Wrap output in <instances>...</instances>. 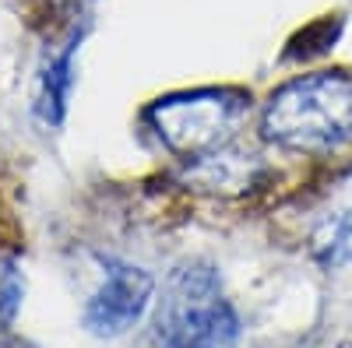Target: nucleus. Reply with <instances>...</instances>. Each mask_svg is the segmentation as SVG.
Listing matches in <instances>:
<instances>
[{
  "mask_svg": "<svg viewBox=\"0 0 352 348\" xmlns=\"http://www.w3.org/2000/svg\"><path fill=\"white\" fill-rule=\"evenodd\" d=\"M261 172H264V165L257 155L229 144V148H219L197 162H187V183L212 190V194H240L257 183Z\"/></svg>",
  "mask_w": 352,
  "mask_h": 348,
  "instance_id": "39448f33",
  "label": "nucleus"
},
{
  "mask_svg": "<svg viewBox=\"0 0 352 348\" xmlns=\"http://www.w3.org/2000/svg\"><path fill=\"white\" fill-rule=\"evenodd\" d=\"M25 299V278L18 271V264L11 260H0V327H8Z\"/></svg>",
  "mask_w": 352,
  "mask_h": 348,
  "instance_id": "6e6552de",
  "label": "nucleus"
},
{
  "mask_svg": "<svg viewBox=\"0 0 352 348\" xmlns=\"http://www.w3.org/2000/svg\"><path fill=\"white\" fill-rule=\"evenodd\" d=\"M240 341V313L222 292L208 260H184L162 285L152 316L155 348H232Z\"/></svg>",
  "mask_w": 352,
  "mask_h": 348,
  "instance_id": "f03ea898",
  "label": "nucleus"
},
{
  "mask_svg": "<svg viewBox=\"0 0 352 348\" xmlns=\"http://www.w3.org/2000/svg\"><path fill=\"white\" fill-rule=\"evenodd\" d=\"M264 141L303 155H331L352 144V74L317 71L285 81L261 109Z\"/></svg>",
  "mask_w": 352,
  "mask_h": 348,
  "instance_id": "f257e3e1",
  "label": "nucleus"
},
{
  "mask_svg": "<svg viewBox=\"0 0 352 348\" xmlns=\"http://www.w3.org/2000/svg\"><path fill=\"white\" fill-rule=\"evenodd\" d=\"M74 89V39L64 43L56 53H50V60L39 74V89H36V116L46 127H60L64 113L71 102Z\"/></svg>",
  "mask_w": 352,
  "mask_h": 348,
  "instance_id": "423d86ee",
  "label": "nucleus"
},
{
  "mask_svg": "<svg viewBox=\"0 0 352 348\" xmlns=\"http://www.w3.org/2000/svg\"><path fill=\"white\" fill-rule=\"evenodd\" d=\"M250 116V92L243 89H190L155 99L144 109V124L159 144L180 162H197L236 144Z\"/></svg>",
  "mask_w": 352,
  "mask_h": 348,
  "instance_id": "7ed1b4c3",
  "label": "nucleus"
},
{
  "mask_svg": "<svg viewBox=\"0 0 352 348\" xmlns=\"http://www.w3.org/2000/svg\"><path fill=\"white\" fill-rule=\"evenodd\" d=\"M155 278L120 257H102V281L85 303L81 324L96 338H116L131 331L152 306Z\"/></svg>",
  "mask_w": 352,
  "mask_h": 348,
  "instance_id": "20e7f679",
  "label": "nucleus"
},
{
  "mask_svg": "<svg viewBox=\"0 0 352 348\" xmlns=\"http://www.w3.org/2000/svg\"><path fill=\"white\" fill-rule=\"evenodd\" d=\"M314 253L324 268H342L352 260V215H342L324 225V232L314 240Z\"/></svg>",
  "mask_w": 352,
  "mask_h": 348,
  "instance_id": "0eeeda50",
  "label": "nucleus"
}]
</instances>
